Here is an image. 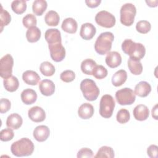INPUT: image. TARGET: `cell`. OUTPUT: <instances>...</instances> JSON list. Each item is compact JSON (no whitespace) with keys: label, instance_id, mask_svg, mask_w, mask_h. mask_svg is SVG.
Segmentation results:
<instances>
[{"label":"cell","instance_id":"cell-1","mask_svg":"<svg viewBox=\"0 0 158 158\" xmlns=\"http://www.w3.org/2000/svg\"><path fill=\"white\" fill-rule=\"evenodd\" d=\"M122 49L130 58L138 60L143 59L146 54V49L143 44L135 43L130 39H126L123 41Z\"/></svg>","mask_w":158,"mask_h":158},{"label":"cell","instance_id":"cell-2","mask_svg":"<svg viewBox=\"0 0 158 158\" xmlns=\"http://www.w3.org/2000/svg\"><path fill=\"white\" fill-rule=\"evenodd\" d=\"M34 144L28 138H22L14 142L10 146L12 154L17 157L29 156L34 151Z\"/></svg>","mask_w":158,"mask_h":158},{"label":"cell","instance_id":"cell-3","mask_svg":"<svg viewBox=\"0 0 158 158\" xmlns=\"http://www.w3.org/2000/svg\"><path fill=\"white\" fill-rule=\"evenodd\" d=\"M114 40V34L110 31L101 33L97 38L94 43V49L100 55L108 53L111 48Z\"/></svg>","mask_w":158,"mask_h":158},{"label":"cell","instance_id":"cell-4","mask_svg":"<svg viewBox=\"0 0 158 158\" xmlns=\"http://www.w3.org/2000/svg\"><path fill=\"white\" fill-rule=\"evenodd\" d=\"M80 89L83 97L89 101H95L99 95V89L91 79L85 78L80 83Z\"/></svg>","mask_w":158,"mask_h":158},{"label":"cell","instance_id":"cell-5","mask_svg":"<svg viewBox=\"0 0 158 158\" xmlns=\"http://www.w3.org/2000/svg\"><path fill=\"white\" fill-rule=\"evenodd\" d=\"M136 8L132 3H125L120 8V22L125 26H131L135 20Z\"/></svg>","mask_w":158,"mask_h":158},{"label":"cell","instance_id":"cell-6","mask_svg":"<svg viewBox=\"0 0 158 158\" xmlns=\"http://www.w3.org/2000/svg\"><path fill=\"white\" fill-rule=\"evenodd\" d=\"M115 106V100L111 95H103L101 98L99 103L100 115L106 118H110L112 115Z\"/></svg>","mask_w":158,"mask_h":158},{"label":"cell","instance_id":"cell-7","mask_svg":"<svg viewBox=\"0 0 158 158\" xmlns=\"http://www.w3.org/2000/svg\"><path fill=\"white\" fill-rule=\"evenodd\" d=\"M115 99L120 105H131L135 101L136 94L132 89L123 88L116 91Z\"/></svg>","mask_w":158,"mask_h":158},{"label":"cell","instance_id":"cell-8","mask_svg":"<svg viewBox=\"0 0 158 158\" xmlns=\"http://www.w3.org/2000/svg\"><path fill=\"white\" fill-rule=\"evenodd\" d=\"M96 22L101 27L104 28H112L115 24V17L107 10H101L98 12L95 16Z\"/></svg>","mask_w":158,"mask_h":158},{"label":"cell","instance_id":"cell-9","mask_svg":"<svg viewBox=\"0 0 158 158\" xmlns=\"http://www.w3.org/2000/svg\"><path fill=\"white\" fill-rule=\"evenodd\" d=\"M13 65L14 59L10 54H7L1 57L0 60V76L4 79L12 76Z\"/></svg>","mask_w":158,"mask_h":158},{"label":"cell","instance_id":"cell-10","mask_svg":"<svg viewBox=\"0 0 158 158\" xmlns=\"http://www.w3.org/2000/svg\"><path fill=\"white\" fill-rule=\"evenodd\" d=\"M51 59L56 62H59L63 60L65 57V49L62 46V43L48 44Z\"/></svg>","mask_w":158,"mask_h":158},{"label":"cell","instance_id":"cell-11","mask_svg":"<svg viewBox=\"0 0 158 158\" xmlns=\"http://www.w3.org/2000/svg\"><path fill=\"white\" fill-rule=\"evenodd\" d=\"M28 117L34 122H41L46 118V113L44 109L40 106L31 107L28 111Z\"/></svg>","mask_w":158,"mask_h":158},{"label":"cell","instance_id":"cell-12","mask_svg":"<svg viewBox=\"0 0 158 158\" xmlns=\"http://www.w3.org/2000/svg\"><path fill=\"white\" fill-rule=\"evenodd\" d=\"M96 32V28L94 25L87 22L81 25L80 31V35L83 40H89L94 37Z\"/></svg>","mask_w":158,"mask_h":158},{"label":"cell","instance_id":"cell-13","mask_svg":"<svg viewBox=\"0 0 158 158\" xmlns=\"http://www.w3.org/2000/svg\"><path fill=\"white\" fill-rule=\"evenodd\" d=\"M33 137L38 142L46 141L50 135V130L48 127L46 125L37 126L33 130Z\"/></svg>","mask_w":158,"mask_h":158},{"label":"cell","instance_id":"cell-14","mask_svg":"<svg viewBox=\"0 0 158 158\" xmlns=\"http://www.w3.org/2000/svg\"><path fill=\"white\" fill-rule=\"evenodd\" d=\"M44 38L48 44L62 43L60 32L57 28L48 29L44 33Z\"/></svg>","mask_w":158,"mask_h":158},{"label":"cell","instance_id":"cell-15","mask_svg":"<svg viewBox=\"0 0 158 158\" xmlns=\"http://www.w3.org/2000/svg\"><path fill=\"white\" fill-rule=\"evenodd\" d=\"M105 59L106 64L110 68H116L122 63V57L117 51H109Z\"/></svg>","mask_w":158,"mask_h":158},{"label":"cell","instance_id":"cell-16","mask_svg":"<svg viewBox=\"0 0 158 158\" xmlns=\"http://www.w3.org/2000/svg\"><path fill=\"white\" fill-rule=\"evenodd\" d=\"M39 89L43 95L49 96L52 95L55 91V85L52 80L44 79L40 81Z\"/></svg>","mask_w":158,"mask_h":158},{"label":"cell","instance_id":"cell-17","mask_svg":"<svg viewBox=\"0 0 158 158\" xmlns=\"http://www.w3.org/2000/svg\"><path fill=\"white\" fill-rule=\"evenodd\" d=\"M133 114L136 120L144 121L148 118L149 115V110L146 105L138 104L134 108Z\"/></svg>","mask_w":158,"mask_h":158},{"label":"cell","instance_id":"cell-18","mask_svg":"<svg viewBox=\"0 0 158 158\" xmlns=\"http://www.w3.org/2000/svg\"><path fill=\"white\" fill-rule=\"evenodd\" d=\"M23 119L21 115L17 113L10 114L6 120V125L12 130L19 129L22 125Z\"/></svg>","mask_w":158,"mask_h":158},{"label":"cell","instance_id":"cell-19","mask_svg":"<svg viewBox=\"0 0 158 158\" xmlns=\"http://www.w3.org/2000/svg\"><path fill=\"white\" fill-rule=\"evenodd\" d=\"M151 91V85L145 81H141L139 82L135 87V94L137 96L144 98L148 96Z\"/></svg>","mask_w":158,"mask_h":158},{"label":"cell","instance_id":"cell-20","mask_svg":"<svg viewBox=\"0 0 158 158\" xmlns=\"http://www.w3.org/2000/svg\"><path fill=\"white\" fill-rule=\"evenodd\" d=\"M21 99L27 105H30L36 102L37 99L36 92L31 88H27L21 93Z\"/></svg>","mask_w":158,"mask_h":158},{"label":"cell","instance_id":"cell-21","mask_svg":"<svg viewBox=\"0 0 158 158\" xmlns=\"http://www.w3.org/2000/svg\"><path fill=\"white\" fill-rule=\"evenodd\" d=\"M23 81L29 85H36L40 80V75L33 70H27L22 74Z\"/></svg>","mask_w":158,"mask_h":158},{"label":"cell","instance_id":"cell-22","mask_svg":"<svg viewBox=\"0 0 158 158\" xmlns=\"http://www.w3.org/2000/svg\"><path fill=\"white\" fill-rule=\"evenodd\" d=\"M94 114L93 106L88 102L82 104L78 109V115L82 119H89Z\"/></svg>","mask_w":158,"mask_h":158},{"label":"cell","instance_id":"cell-23","mask_svg":"<svg viewBox=\"0 0 158 158\" xmlns=\"http://www.w3.org/2000/svg\"><path fill=\"white\" fill-rule=\"evenodd\" d=\"M61 28L64 31L68 33L73 34L76 33L77 31L78 24L74 19L68 17L63 20L61 25Z\"/></svg>","mask_w":158,"mask_h":158},{"label":"cell","instance_id":"cell-24","mask_svg":"<svg viewBox=\"0 0 158 158\" xmlns=\"http://www.w3.org/2000/svg\"><path fill=\"white\" fill-rule=\"evenodd\" d=\"M127 79V73L125 70L117 71L112 77V83L115 86H122Z\"/></svg>","mask_w":158,"mask_h":158},{"label":"cell","instance_id":"cell-25","mask_svg":"<svg viewBox=\"0 0 158 158\" xmlns=\"http://www.w3.org/2000/svg\"><path fill=\"white\" fill-rule=\"evenodd\" d=\"M3 84L5 89L9 92L15 91L19 86V82L17 78L13 75L9 78H4Z\"/></svg>","mask_w":158,"mask_h":158},{"label":"cell","instance_id":"cell-26","mask_svg":"<svg viewBox=\"0 0 158 158\" xmlns=\"http://www.w3.org/2000/svg\"><path fill=\"white\" fill-rule=\"evenodd\" d=\"M41 32L40 28L37 27H32L29 28L26 32V38L28 42H37L41 38Z\"/></svg>","mask_w":158,"mask_h":158},{"label":"cell","instance_id":"cell-27","mask_svg":"<svg viewBox=\"0 0 158 158\" xmlns=\"http://www.w3.org/2000/svg\"><path fill=\"white\" fill-rule=\"evenodd\" d=\"M128 67L135 75H139L143 72V65L140 60L129 58L128 60Z\"/></svg>","mask_w":158,"mask_h":158},{"label":"cell","instance_id":"cell-28","mask_svg":"<svg viewBox=\"0 0 158 158\" xmlns=\"http://www.w3.org/2000/svg\"><path fill=\"white\" fill-rule=\"evenodd\" d=\"M97 65L96 62L91 59H86L81 63V70L85 74L91 75L93 74L94 69Z\"/></svg>","mask_w":158,"mask_h":158},{"label":"cell","instance_id":"cell-29","mask_svg":"<svg viewBox=\"0 0 158 158\" xmlns=\"http://www.w3.org/2000/svg\"><path fill=\"white\" fill-rule=\"evenodd\" d=\"M44 21L49 26H57L60 21L59 15L56 11L49 10L45 15Z\"/></svg>","mask_w":158,"mask_h":158},{"label":"cell","instance_id":"cell-30","mask_svg":"<svg viewBox=\"0 0 158 158\" xmlns=\"http://www.w3.org/2000/svg\"><path fill=\"white\" fill-rule=\"evenodd\" d=\"M48 7L47 2L44 0H35L32 4V10L35 15L40 16L46 10Z\"/></svg>","mask_w":158,"mask_h":158},{"label":"cell","instance_id":"cell-31","mask_svg":"<svg viewBox=\"0 0 158 158\" xmlns=\"http://www.w3.org/2000/svg\"><path fill=\"white\" fill-rule=\"evenodd\" d=\"M40 70L41 73L46 77H51L55 73V67L49 62H43L40 66Z\"/></svg>","mask_w":158,"mask_h":158},{"label":"cell","instance_id":"cell-32","mask_svg":"<svg viewBox=\"0 0 158 158\" xmlns=\"http://www.w3.org/2000/svg\"><path fill=\"white\" fill-rule=\"evenodd\" d=\"M11 8L17 14H22L27 9V2L24 0H15L11 3Z\"/></svg>","mask_w":158,"mask_h":158},{"label":"cell","instance_id":"cell-33","mask_svg":"<svg viewBox=\"0 0 158 158\" xmlns=\"http://www.w3.org/2000/svg\"><path fill=\"white\" fill-rule=\"evenodd\" d=\"M114 151L111 147L104 146L101 147L96 154L94 156V158H101V157H108V158H113L114 157Z\"/></svg>","mask_w":158,"mask_h":158},{"label":"cell","instance_id":"cell-34","mask_svg":"<svg viewBox=\"0 0 158 158\" xmlns=\"http://www.w3.org/2000/svg\"><path fill=\"white\" fill-rule=\"evenodd\" d=\"M151 28V25L149 22L147 20H139L136 23V31L142 34L148 33Z\"/></svg>","mask_w":158,"mask_h":158},{"label":"cell","instance_id":"cell-35","mask_svg":"<svg viewBox=\"0 0 158 158\" xmlns=\"http://www.w3.org/2000/svg\"><path fill=\"white\" fill-rule=\"evenodd\" d=\"M130 118V114L129 111L126 109H121L119 110L116 115L117 121L122 124L126 123Z\"/></svg>","mask_w":158,"mask_h":158},{"label":"cell","instance_id":"cell-36","mask_svg":"<svg viewBox=\"0 0 158 158\" xmlns=\"http://www.w3.org/2000/svg\"><path fill=\"white\" fill-rule=\"evenodd\" d=\"M0 20H1V32L3 30L4 26L7 25L11 20V17L10 14L4 10L1 4V12H0Z\"/></svg>","mask_w":158,"mask_h":158},{"label":"cell","instance_id":"cell-37","mask_svg":"<svg viewBox=\"0 0 158 158\" xmlns=\"http://www.w3.org/2000/svg\"><path fill=\"white\" fill-rule=\"evenodd\" d=\"M22 23L25 27L29 28L32 27H35L37 23L36 17L32 14H28L23 17Z\"/></svg>","mask_w":158,"mask_h":158},{"label":"cell","instance_id":"cell-38","mask_svg":"<svg viewBox=\"0 0 158 158\" xmlns=\"http://www.w3.org/2000/svg\"><path fill=\"white\" fill-rule=\"evenodd\" d=\"M107 70L102 65H96L93 72V75L97 79L101 80L104 78L107 75Z\"/></svg>","mask_w":158,"mask_h":158},{"label":"cell","instance_id":"cell-39","mask_svg":"<svg viewBox=\"0 0 158 158\" xmlns=\"http://www.w3.org/2000/svg\"><path fill=\"white\" fill-rule=\"evenodd\" d=\"M60 78L64 82L70 83L73 81L75 78V73L72 70H67L60 73Z\"/></svg>","mask_w":158,"mask_h":158},{"label":"cell","instance_id":"cell-40","mask_svg":"<svg viewBox=\"0 0 158 158\" xmlns=\"http://www.w3.org/2000/svg\"><path fill=\"white\" fill-rule=\"evenodd\" d=\"M14 136V133L10 128L3 129L0 132V139L2 141H9L12 139Z\"/></svg>","mask_w":158,"mask_h":158},{"label":"cell","instance_id":"cell-41","mask_svg":"<svg viewBox=\"0 0 158 158\" xmlns=\"http://www.w3.org/2000/svg\"><path fill=\"white\" fill-rule=\"evenodd\" d=\"M11 107L10 101L6 98H1L0 101V112L6 113L9 111Z\"/></svg>","mask_w":158,"mask_h":158},{"label":"cell","instance_id":"cell-42","mask_svg":"<svg viewBox=\"0 0 158 158\" xmlns=\"http://www.w3.org/2000/svg\"><path fill=\"white\" fill-rule=\"evenodd\" d=\"M93 156V151L88 148H81L78 151L77 153L78 158H83V157H92Z\"/></svg>","mask_w":158,"mask_h":158},{"label":"cell","instance_id":"cell-43","mask_svg":"<svg viewBox=\"0 0 158 158\" xmlns=\"http://www.w3.org/2000/svg\"><path fill=\"white\" fill-rule=\"evenodd\" d=\"M157 146L155 144L150 145L147 149V154L151 158H157Z\"/></svg>","mask_w":158,"mask_h":158},{"label":"cell","instance_id":"cell-44","mask_svg":"<svg viewBox=\"0 0 158 158\" xmlns=\"http://www.w3.org/2000/svg\"><path fill=\"white\" fill-rule=\"evenodd\" d=\"M101 2V0H86L85 3L87 6L90 8H95L98 7Z\"/></svg>","mask_w":158,"mask_h":158},{"label":"cell","instance_id":"cell-45","mask_svg":"<svg viewBox=\"0 0 158 158\" xmlns=\"http://www.w3.org/2000/svg\"><path fill=\"white\" fill-rule=\"evenodd\" d=\"M152 117L156 119L157 120V104H156L152 109Z\"/></svg>","mask_w":158,"mask_h":158},{"label":"cell","instance_id":"cell-46","mask_svg":"<svg viewBox=\"0 0 158 158\" xmlns=\"http://www.w3.org/2000/svg\"><path fill=\"white\" fill-rule=\"evenodd\" d=\"M146 2L147 3L148 6L151 7H157L158 1L157 0L156 1H146Z\"/></svg>","mask_w":158,"mask_h":158}]
</instances>
